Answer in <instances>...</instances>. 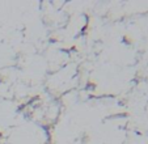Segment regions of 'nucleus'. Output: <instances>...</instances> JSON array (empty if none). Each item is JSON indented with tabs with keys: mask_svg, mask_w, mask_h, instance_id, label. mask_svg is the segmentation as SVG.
<instances>
[]
</instances>
